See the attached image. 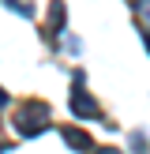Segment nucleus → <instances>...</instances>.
I'll use <instances>...</instances> for the list:
<instances>
[{
  "instance_id": "f03ea898",
  "label": "nucleus",
  "mask_w": 150,
  "mask_h": 154,
  "mask_svg": "<svg viewBox=\"0 0 150 154\" xmlns=\"http://www.w3.org/2000/svg\"><path fill=\"white\" fill-rule=\"evenodd\" d=\"M71 113H75V117H90V120H98V117H101V109L94 105V98L82 90V72H75V87H71Z\"/></svg>"
},
{
  "instance_id": "20e7f679",
  "label": "nucleus",
  "mask_w": 150,
  "mask_h": 154,
  "mask_svg": "<svg viewBox=\"0 0 150 154\" xmlns=\"http://www.w3.org/2000/svg\"><path fill=\"white\" fill-rule=\"evenodd\" d=\"M64 19H68V15H64V4H60V0H56V4L49 8V38L56 34L60 26H64Z\"/></svg>"
},
{
  "instance_id": "7ed1b4c3",
  "label": "nucleus",
  "mask_w": 150,
  "mask_h": 154,
  "mask_svg": "<svg viewBox=\"0 0 150 154\" xmlns=\"http://www.w3.org/2000/svg\"><path fill=\"white\" fill-rule=\"evenodd\" d=\"M60 135H64V143L71 150H90V147H94V139H90L82 128H60Z\"/></svg>"
},
{
  "instance_id": "39448f33",
  "label": "nucleus",
  "mask_w": 150,
  "mask_h": 154,
  "mask_svg": "<svg viewBox=\"0 0 150 154\" xmlns=\"http://www.w3.org/2000/svg\"><path fill=\"white\" fill-rule=\"evenodd\" d=\"M4 4L19 8V15H34V4H30V0H4Z\"/></svg>"
},
{
  "instance_id": "0eeeda50",
  "label": "nucleus",
  "mask_w": 150,
  "mask_h": 154,
  "mask_svg": "<svg viewBox=\"0 0 150 154\" xmlns=\"http://www.w3.org/2000/svg\"><path fill=\"white\" fill-rule=\"evenodd\" d=\"M94 154H120V150H112V147H105V150H94Z\"/></svg>"
},
{
  "instance_id": "423d86ee",
  "label": "nucleus",
  "mask_w": 150,
  "mask_h": 154,
  "mask_svg": "<svg viewBox=\"0 0 150 154\" xmlns=\"http://www.w3.org/2000/svg\"><path fill=\"white\" fill-rule=\"evenodd\" d=\"M8 102H11V98H8V90H0V109H4Z\"/></svg>"
},
{
  "instance_id": "f257e3e1",
  "label": "nucleus",
  "mask_w": 150,
  "mask_h": 154,
  "mask_svg": "<svg viewBox=\"0 0 150 154\" xmlns=\"http://www.w3.org/2000/svg\"><path fill=\"white\" fill-rule=\"evenodd\" d=\"M49 124V102H22L15 109V132L19 135H38Z\"/></svg>"
}]
</instances>
